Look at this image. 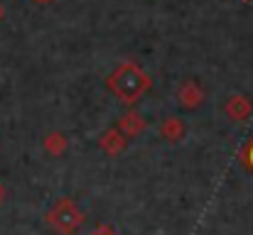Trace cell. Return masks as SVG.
Segmentation results:
<instances>
[{"label": "cell", "mask_w": 253, "mask_h": 235, "mask_svg": "<svg viewBox=\"0 0 253 235\" xmlns=\"http://www.w3.org/2000/svg\"><path fill=\"white\" fill-rule=\"evenodd\" d=\"M108 88L123 101V103H133L140 93H145V88L150 86V78L148 74L138 67V64H133V62H126V64H121L111 76H108Z\"/></svg>", "instance_id": "1"}, {"label": "cell", "mask_w": 253, "mask_h": 235, "mask_svg": "<svg viewBox=\"0 0 253 235\" xmlns=\"http://www.w3.org/2000/svg\"><path fill=\"white\" fill-rule=\"evenodd\" d=\"M84 213L72 199H59L54 208L47 213V223L59 235H74L84 226Z\"/></svg>", "instance_id": "2"}, {"label": "cell", "mask_w": 253, "mask_h": 235, "mask_svg": "<svg viewBox=\"0 0 253 235\" xmlns=\"http://www.w3.org/2000/svg\"><path fill=\"white\" fill-rule=\"evenodd\" d=\"M177 101L184 110H197L204 103V88L199 86V81H182V86L177 88Z\"/></svg>", "instance_id": "3"}, {"label": "cell", "mask_w": 253, "mask_h": 235, "mask_svg": "<svg viewBox=\"0 0 253 235\" xmlns=\"http://www.w3.org/2000/svg\"><path fill=\"white\" fill-rule=\"evenodd\" d=\"M224 113L229 115V120H234V123H244L249 115L253 113V101L249 96H231L229 101H226V105H224Z\"/></svg>", "instance_id": "4"}, {"label": "cell", "mask_w": 253, "mask_h": 235, "mask_svg": "<svg viewBox=\"0 0 253 235\" xmlns=\"http://www.w3.org/2000/svg\"><path fill=\"white\" fill-rule=\"evenodd\" d=\"M126 145H128V137H126L118 128H111V130H106V133L98 137V147L108 157L121 155V152L126 150Z\"/></svg>", "instance_id": "5"}, {"label": "cell", "mask_w": 253, "mask_h": 235, "mask_svg": "<svg viewBox=\"0 0 253 235\" xmlns=\"http://www.w3.org/2000/svg\"><path fill=\"white\" fill-rule=\"evenodd\" d=\"M116 128H118L128 140H133V137L143 135V130H145V120H143V115H140L138 110H128V113L121 115V120H118Z\"/></svg>", "instance_id": "6"}, {"label": "cell", "mask_w": 253, "mask_h": 235, "mask_svg": "<svg viewBox=\"0 0 253 235\" xmlns=\"http://www.w3.org/2000/svg\"><path fill=\"white\" fill-rule=\"evenodd\" d=\"M160 135H163V140H168V142H182V137L187 135V125H184L182 118L169 115V118L163 120V125H160Z\"/></svg>", "instance_id": "7"}, {"label": "cell", "mask_w": 253, "mask_h": 235, "mask_svg": "<svg viewBox=\"0 0 253 235\" xmlns=\"http://www.w3.org/2000/svg\"><path fill=\"white\" fill-rule=\"evenodd\" d=\"M67 147H69V140H67L62 133H49V135L44 137V150H47V155L62 157L67 152Z\"/></svg>", "instance_id": "8"}, {"label": "cell", "mask_w": 253, "mask_h": 235, "mask_svg": "<svg viewBox=\"0 0 253 235\" xmlns=\"http://www.w3.org/2000/svg\"><path fill=\"white\" fill-rule=\"evenodd\" d=\"M246 164H249V169H253V142L249 145V150H246Z\"/></svg>", "instance_id": "9"}, {"label": "cell", "mask_w": 253, "mask_h": 235, "mask_svg": "<svg viewBox=\"0 0 253 235\" xmlns=\"http://www.w3.org/2000/svg\"><path fill=\"white\" fill-rule=\"evenodd\" d=\"M2 199H5V189H2V184H0V203H2Z\"/></svg>", "instance_id": "10"}, {"label": "cell", "mask_w": 253, "mask_h": 235, "mask_svg": "<svg viewBox=\"0 0 253 235\" xmlns=\"http://www.w3.org/2000/svg\"><path fill=\"white\" fill-rule=\"evenodd\" d=\"M0 20H2V5H0Z\"/></svg>", "instance_id": "11"}, {"label": "cell", "mask_w": 253, "mask_h": 235, "mask_svg": "<svg viewBox=\"0 0 253 235\" xmlns=\"http://www.w3.org/2000/svg\"><path fill=\"white\" fill-rule=\"evenodd\" d=\"M40 2H47V0H40Z\"/></svg>", "instance_id": "12"}, {"label": "cell", "mask_w": 253, "mask_h": 235, "mask_svg": "<svg viewBox=\"0 0 253 235\" xmlns=\"http://www.w3.org/2000/svg\"><path fill=\"white\" fill-rule=\"evenodd\" d=\"M108 235H113V233H108Z\"/></svg>", "instance_id": "13"}]
</instances>
